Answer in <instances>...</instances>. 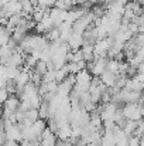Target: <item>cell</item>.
Wrapping results in <instances>:
<instances>
[{
  "label": "cell",
  "mask_w": 144,
  "mask_h": 146,
  "mask_svg": "<svg viewBox=\"0 0 144 146\" xmlns=\"http://www.w3.org/2000/svg\"><path fill=\"white\" fill-rule=\"evenodd\" d=\"M123 112L127 116V119H132V121H139V119L143 118V115L140 112V102H129V104H126L124 108H123Z\"/></svg>",
  "instance_id": "cell-1"
},
{
  "label": "cell",
  "mask_w": 144,
  "mask_h": 146,
  "mask_svg": "<svg viewBox=\"0 0 144 146\" xmlns=\"http://www.w3.org/2000/svg\"><path fill=\"white\" fill-rule=\"evenodd\" d=\"M20 104H21V99L17 97V95H10V98L6 102H3V111L16 112L20 108Z\"/></svg>",
  "instance_id": "cell-2"
},
{
  "label": "cell",
  "mask_w": 144,
  "mask_h": 146,
  "mask_svg": "<svg viewBox=\"0 0 144 146\" xmlns=\"http://www.w3.org/2000/svg\"><path fill=\"white\" fill-rule=\"evenodd\" d=\"M68 44H69L71 50L82 48V46H84V36H82V34H76V33H74V34L69 37Z\"/></svg>",
  "instance_id": "cell-3"
},
{
  "label": "cell",
  "mask_w": 144,
  "mask_h": 146,
  "mask_svg": "<svg viewBox=\"0 0 144 146\" xmlns=\"http://www.w3.org/2000/svg\"><path fill=\"white\" fill-rule=\"evenodd\" d=\"M117 77H119V74H114V72H112V71H109V70H106V71L100 75L102 81H103L107 87H114V84H116V81H117Z\"/></svg>",
  "instance_id": "cell-4"
},
{
  "label": "cell",
  "mask_w": 144,
  "mask_h": 146,
  "mask_svg": "<svg viewBox=\"0 0 144 146\" xmlns=\"http://www.w3.org/2000/svg\"><path fill=\"white\" fill-rule=\"evenodd\" d=\"M38 111H40V118H41V119L48 121V119L51 118V105H49V102L43 101V104L40 105Z\"/></svg>",
  "instance_id": "cell-5"
},
{
  "label": "cell",
  "mask_w": 144,
  "mask_h": 146,
  "mask_svg": "<svg viewBox=\"0 0 144 146\" xmlns=\"http://www.w3.org/2000/svg\"><path fill=\"white\" fill-rule=\"evenodd\" d=\"M11 34H13V33H11L6 26L1 27V30H0V41H1V46L9 44V41L11 40Z\"/></svg>",
  "instance_id": "cell-6"
},
{
  "label": "cell",
  "mask_w": 144,
  "mask_h": 146,
  "mask_svg": "<svg viewBox=\"0 0 144 146\" xmlns=\"http://www.w3.org/2000/svg\"><path fill=\"white\" fill-rule=\"evenodd\" d=\"M26 119L34 123L36 121H38V119H40V111H38V109H36V108H31V109L26 111Z\"/></svg>",
  "instance_id": "cell-7"
},
{
  "label": "cell",
  "mask_w": 144,
  "mask_h": 146,
  "mask_svg": "<svg viewBox=\"0 0 144 146\" xmlns=\"http://www.w3.org/2000/svg\"><path fill=\"white\" fill-rule=\"evenodd\" d=\"M34 70L37 71V72H40L43 77L47 74L48 71V65H47V61H44V60H40L37 64H36V67H34Z\"/></svg>",
  "instance_id": "cell-8"
},
{
  "label": "cell",
  "mask_w": 144,
  "mask_h": 146,
  "mask_svg": "<svg viewBox=\"0 0 144 146\" xmlns=\"http://www.w3.org/2000/svg\"><path fill=\"white\" fill-rule=\"evenodd\" d=\"M55 3H57V0H38L37 6H40L43 9H52L55 6Z\"/></svg>",
  "instance_id": "cell-9"
},
{
  "label": "cell",
  "mask_w": 144,
  "mask_h": 146,
  "mask_svg": "<svg viewBox=\"0 0 144 146\" xmlns=\"http://www.w3.org/2000/svg\"><path fill=\"white\" fill-rule=\"evenodd\" d=\"M10 92L6 90V88H1V91H0V99H1V102H6L9 98H10Z\"/></svg>",
  "instance_id": "cell-10"
},
{
  "label": "cell",
  "mask_w": 144,
  "mask_h": 146,
  "mask_svg": "<svg viewBox=\"0 0 144 146\" xmlns=\"http://www.w3.org/2000/svg\"><path fill=\"white\" fill-rule=\"evenodd\" d=\"M1 146H20V142H17V141H13V139H9L6 143H3Z\"/></svg>",
  "instance_id": "cell-11"
}]
</instances>
